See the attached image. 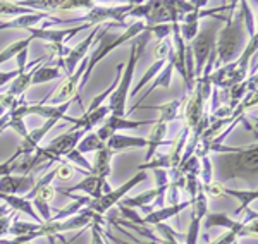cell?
I'll use <instances>...</instances> for the list:
<instances>
[{
	"instance_id": "cell-1",
	"label": "cell",
	"mask_w": 258,
	"mask_h": 244,
	"mask_svg": "<svg viewBox=\"0 0 258 244\" xmlns=\"http://www.w3.org/2000/svg\"><path fill=\"white\" fill-rule=\"evenodd\" d=\"M236 7H238V4L231 6L226 16V23L220 28L217 41H215V55H217L215 64H217V69L234 62L248 43V33L246 28H244L243 16H241V11L236 9Z\"/></svg>"
},
{
	"instance_id": "cell-2",
	"label": "cell",
	"mask_w": 258,
	"mask_h": 244,
	"mask_svg": "<svg viewBox=\"0 0 258 244\" xmlns=\"http://www.w3.org/2000/svg\"><path fill=\"white\" fill-rule=\"evenodd\" d=\"M114 26H120V24H114V23H109L105 24L103 28H100L97 38H95L93 45L95 47L90 50V55H88V65H86V71H85V76L81 79V85H86L93 72V69L97 67V64H100V60H103L110 52H114L115 48L122 47L124 43H127L129 40L133 38H138L141 33L145 31V23L143 21H136V23L129 24V26H122L126 28V31L122 35H112L110 33V28Z\"/></svg>"
},
{
	"instance_id": "cell-3",
	"label": "cell",
	"mask_w": 258,
	"mask_h": 244,
	"mask_svg": "<svg viewBox=\"0 0 258 244\" xmlns=\"http://www.w3.org/2000/svg\"><path fill=\"white\" fill-rule=\"evenodd\" d=\"M150 40V33L145 30L141 35L133 41L131 45V53H129V60L127 64L124 65L122 72H120L119 83L115 86V90L112 92L109 97V109H110V115H115V117H126V102H127V92L131 88L133 83V74H135L136 64L140 60V55H143L145 47H147Z\"/></svg>"
},
{
	"instance_id": "cell-4",
	"label": "cell",
	"mask_w": 258,
	"mask_h": 244,
	"mask_svg": "<svg viewBox=\"0 0 258 244\" xmlns=\"http://www.w3.org/2000/svg\"><path fill=\"white\" fill-rule=\"evenodd\" d=\"M256 144L251 146L238 148L232 153H219V171H220V183L231 179H244L255 181L256 179Z\"/></svg>"
},
{
	"instance_id": "cell-5",
	"label": "cell",
	"mask_w": 258,
	"mask_h": 244,
	"mask_svg": "<svg viewBox=\"0 0 258 244\" xmlns=\"http://www.w3.org/2000/svg\"><path fill=\"white\" fill-rule=\"evenodd\" d=\"M229 9H231V7H229ZM227 12L226 14L215 16L202 31H198L197 38L189 43L191 53H193V62H195V79L202 77L203 69H205V65H207V60L212 59V57L217 59V55H215V41H217V35H219L220 28H222V23L226 21Z\"/></svg>"
},
{
	"instance_id": "cell-6",
	"label": "cell",
	"mask_w": 258,
	"mask_h": 244,
	"mask_svg": "<svg viewBox=\"0 0 258 244\" xmlns=\"http://www.w3.org/2000/svg\"><path fill=\"white\" fill-rule=\"evenodd\" d=\"M147 172H138L135 177H131V179L127 181V183H124L122 186H119V188H115V189H112L110 193H107V194H103V196H100L98 200H91L90 201V205L86 206L88 210H91V212H95L97 215H105L107 212H109L110 208H114L115 205L120 203V200H122L126 194L131 191L133 188H135L136 184H140L141 181H145L147 179Z\"/></svg>"
},
{
	"instance_id": "cell-7",
	"label": "cell",
	"mask_w": 258,
	"mask_h": 244,
	"mask_svg": "<svg viewBox=\"0 0 258 244\" xmlns=\"http://www.w3.org/2000/svg\"><path fill=\"white\" fill-rule=\"evenodd\" d=\"M85 134L86 132L83 129H76V127H74V129H71L68 132H64V134L57 136L55 139H52L47 146H41L45 155H47L48 162H55V160L64 158L69 151L76 150L78 143H80V139Z\"/></svg>"
},
{
	"instance_id": "cell-8",
	"label": "cell",
	"mask_w": 258,
	"mask_h": 244,
	"mask_svg": "<svg viewBox=\"0 0 258 244\" xmlns=\"http://www.w3.org/2000/svg\"><path fill=\"white\" fill-rule=\"evenodd\" d=\"M189 203H191L189 206L193 208V212H191V222L188 227V232L182 235V239H184V244H197L200 227H202V220L207 215V212H209V196H207L205 191H203L202 183L198 186L197 196H195Z\"/></svg>"
},
{
	"instance_id": "cell-9",
	"label": "cell",
	"mask_w": 258,
	"mask_h": 244,
	"mask_svg": "<svg viewBox=\"0 0 258 244\" xmlns=\"http://www.w3.org/2000/svg\"><path fill=\"white\" fill-rule=\"evenodd\" d=\"M100 28L102 26H93V30H91L90 35L86 36L83 41H80L76 47L71 48L69 53L66 55V59L62 60V67L66 69V74H68V76H71V74L76 71L78 65H80L81 62L88 57V52L91 50V47H93V41H95V38H97Z\"/></svg>"
},
{
	"instance_id": "cell-10",
	"label": "cell",
	"mask_w": 258,
	"mask_h": 244,
	"mask_svg": "<svg viewBox=\"0 0 258 244\" xmlns=\"http://www.w3.org/2000/svg\"><path fill=\"white\" fill-rule=\"evenodd\" d=\"M91 28L90 24H78V26H73V28H68V30H48V28H43V26H38V28H31L30 31V36L33 38H40L43 41H47L48 45H66V41L71 40L73 36H76L78 33L83 31V30H88Z\"/></svg>"
},
{
	"instance_id": "cell-11",
	"label": "cell",
	"mask_w": 258,
	"mask_h": 244,
	"mask_svg": "<svg viewBox=\"0 0 258 244\" xmlns=\"http://www.w3.org/2000/svg\"><path fill=\"white\" fill-rule=\"evenodd\" d=\"M35 184L36 177L33 174H28V176H4L0 177V193L24 198L35 188Z\"/></svg>"
},
{
	"instance_id": "cell-12",
	"label": "cell",
	"mask_w": 258,
	"mask_h": 244,
	"mask_svg": "<svg viewBox=\"0 0 258 244\" xmlns=\"http://www.w3.org/2000/svg\"><path fill=\"white\" fill-rule=\"evenodd\" d=\"M148 124H155V121H131L126 117H115V115H109L105 119V122L100 126V129L95 132L98 136V139L102 143H107V139L112 134H115L120 129H138L141 126H148Z\"/></svg>"
},
{
	"instance_id": "cell-13",
	"label": "cell",
	"mask_w": 258,
	"mask_h": 244,
	"mask_svg": "<svg viewBox=\"0 0 258 244\" xmlns=\"http://www.w3.org/2000/svg\"><path fill=\"white\" fill-rule=\"evenodd\" d=\"M205 98L197 86L193 88V92H189L186 102H182V105H184V127H188L189 131L195 129L198 122L202 121L203 114H205Z\"/></svg>"
},
{
	"instance_id": "cell-14",
	"label": "cell",
	"mask_w": 258,
	"mask_h": 244,
	"mask_svg": "<svg viewBox=\"0 0 258 244\" xmlns=\"http://www.w3.org/2000/svg\"><path fill=\"white\" fill-rule=\"evenodd\" d=\"M189 205H191L189 201H181V203H177V205H169V206H164V208H160V210H153V212H150L148 215H145V217H140V220L136 225L148 227V225L162 224V222L176 217V215L179 212H182L184 208H189Z\"/></svg>"
},
{
	"instance_id": "cell-15",
	"label": "cell",
	"mask_w": 258,
	"mask_h": 244,
	"mask_svg": "<svg viewBox=\"0 0 258 244\" xmlns=\"http://www.w3.org/2000/svg\"><path fill=\"white\" fill-rule=\"evenodd\" d=\"M109 115H110V109L105 105H102V107H98L97 110H93V112H85L83 117H80V119H76V117H64V119L69 122H73L76 129H83L85 132H90L95 126L105 122V119L109 117Z\"/></svg>"
},
{
	"instance_id": "cell-16",
	"label": "cell",
	"mask_w": 258,
	"mask_h": 244,
	"mask_svg": "<svg viewBox=\"0 0 258 244\" xmlns=\"http://www.w3.org/2000/svg\"><path fill=\"white\" fill-rule=\"evenodd\" d=\"M105 184H107V179H102V177H98V176L88 174L81 183H78L76 186H73V188L66 189V191H62V193L69 196V194H73L74 191H85L86 196L91 198V200H98L100 196H103V186Z\"/></svg>"
},
{
	"instance_id": "cell-17",
	"label": "cell",
	"mask_w": 258,
	"mask_h": 244,
	"mask_svg": "<svg viewBox=\"0 0 258 244\" xmlns=\"http://www.w3.org/2000/svg\"><path fill=\"white\" fill-rule=\"evenodd\" d=\"M105 146L112 153H119L124 150H135V148H147L148 139L138 138V136H126V134H112L107 139Z\"/></svg>"
},
{
	"instance_id": "cell-18",
	"label": "cell",
	"mask_w": 258,
	"mask_h": 244,
	"mask_svg": "<svg viewBox=\"0 0 258 244\" xmlns=\"http://www.w3.org/2000/svg\"><path fill=\"white\" fill-rule=\"evenodd\" d=\"M50 14L45 12H33L28 16H21V18H14L11 21H2L0 23V31L2 30H31V28H38L41 21H47Z\"/></svg>"
},
{
	"instance_id": "cell-19",
	"label": "cell",
	"mask_w": 258,
	"mask_h": 244,
	"mask_svg": "<svg viewBox=\"0 0 258 244\" xmlns=\"http://www.w3.org/2000/svg\"><path fill=\"white\" fill-rule=\"evenodd\" d=\"M60 119H48L47 122L43 124V126H40L38 129L28 132V136L23 139V143H21V146L18 148V151L21 153H35L36 148L40 146V141L47 136V132L52 129L53 126H55L57 122H59Z\"/></svg>"
},
{
	"instance_id": "cell-20",
	"label": "cell",
	"mask_w": 258,
	"mask_h": 244,
	"mask_svg": "<svg viewBox=\"0 0 258 244\" xmlns=\"http://www.w3.org/2000/svg\"><path fill=\"white\" fill-rule=\"evenodd\" d=\"M112 156H114V153L107 146L98 150L97 155H95V162L91 165V174L102 177V179H107L112 172Z\"/></svg>"
},
{
	"instance_id": "cell-21",
	"label": "cell",
	"mask_w": 258,
	"mask_h": 244,
	"mask_svg": "<svg viewBox=\"0 0 258 244\" xmlns=\"http://www.w3.org/2000/svg\"><path fill=\"white\" fill-rule=\"evenodd\" d=\"M90 201H91V198H88V196H86V194H85V196H78V198H74L73 203H69L68 206H64V208L57 210L55 215H52V217H50V220H52V222H60V220H66V218H69V217H73V215L80 213L83 208H86V206L90 205Z\"/></svg>"
},
{
	"instance_id": "cell-22",
	"label": "cell",
	"mask_w": 258,
	"mask_h": 244,
	"mask_svg": "<svg viewBox=\"0 0 258 244\" xmlns=\"http://www.w3.org/2000/svg\"><path fill=\"white\" fill-rule=\"evenodd\" d=\"M153 126L155 127H153L152 134H150V138H148V146H147L148 150H147V155H145V162H150V160L155 156L157 148L164 143V136H165V132H167V124L157 121Z\"/></svg>"
},
{
	"instance_id": "cell-23",
	"label": "cell",
	"mask_w": 258,
	"mask_h": 244,
	"mask_svg": "<svg viewBox=\"0 0 258 244\" xmlns=\"http://www.w3.org/2000/svg\"><path fill=\"white\" fill-rule=\"evenodd\" d=\"M33 40H35L33 36H26V38L18 40V41H14L12 45H9L6 50L0 52V64H6V62H9L11 59L18 57L23 50H28V47H30V43Z\"/></svg>"
},
{
	"instance_id": "cell-24",
	"label": "cell",
	"mask_w": 258,
	"mask_h": 244,
	"mask_svg": "<svg viewBox=\"0 0 258 244\" xmlns=\"http://www.w3.org/2000/svg\"><path fill=\"white\" fill-rule=\"evenodd\" d=\"M224 194H229V196H234L238 198L241 201V206L239 208H236V215H239L241 212H244V210L249 208V205H251V201L256 200L258 193L256 189H248V191H236V189H229V188H224Z\"/></svg>"
},
{
	"instance_id": "cell-25",
	"label": "cell",
	"mask_w": 258,
	"mask_h": 244,
	"mask_svg": "<svg viewBox=\"0 0 258 244\" xmlns=\"http://www.w3.org/2000/svg\"><path fill=\"white\" fill-rule=\"evenodd\" d=\"M182 107V102L181 100H174L170 103H165V105H155V107H150V109H157L160 112V117H159V122H164V124H169L170 121L177 117L179 110Z\"/></svg>"
},
{
	"instance_id": "cell-26",
	"label": "cell",
	"mask_w": 258,
	"mask_h": 244,
	"mask_svg": "<svg viewBox=\"0 0 258 244\" xmlns=\"http://www.w3.org/2000/svg\"><path fill=\"white\" fill-rule=\"evenodd\" d=\"M103 146H105V143H102L98 139V136L95 134V132H91V134L83 136V138L80 139V143H78L76 150L80 151L81 155H85V153H90V151L97 153L98 150H102Z\"/></svg>"
},
{
	"instance_id": "cell-27",
	"label": "cell",
	"mask_w": 258,
	"mask_h": 244,
	"mask_svg": "<svg viewBox=\"0 0 258 244\" xmlns=\"http://www.w3.org/2000/svg\"><path fill=\"white\" fill-rule=\"evenodd\" d=\"M165 62H167V60H155V64L150 65L148 71L145 72L143 79H141V81L138 83V85H136L135 88H133V92H131V97H133V98L138 97V93L141 92V88H143V86L147 85V83H150V81L155 79V76L162 71V67H164V65H165Z\"/></svg>"
},
{
	"instance_id": "cell-28",
	"label": "cell",
	"mask_w": 258,
	"mask_h": 244,
	"mask_svg": "<svg viewBox=\"0 0 258 244\" xmlns=\"http://www.w3.org/2000/svg\"><path fill=\"white\" fill-rule=\"evenodd\" d=\"M60 77V69L59 67H36L35 74L31 77V86L35 85H41V83H48Z\"/></svg>"
},
{
	"instance_id": "cell-29",
	"label": "cell",
	"mask_w": 258,
	"mask_h": 244,
	"mask_svg": "<svg viewBox=\"0 0 258 244\" xmlns=\"http://www.w3.org/2000/svg\"><path fill=\"white\" fill-rule=\"evenodd\" d=\"M36 11H31V9H26V7H21L19 4H14V2H0V18H21V16H28V14H33Z\"/></svg>"
},
{
	"instance_id": "cell-30",
	"label": "cell",
	"mask_w": 258,
	"mask_h": 244,
	"mask_svg": "<svg viewBox=\"0 0 258 244\" xmlns=\"http://www.w3.org/2000/svg\"><path fill=\"white\" fill-rule=\"evenodd\" d=\"M150 35H155L157 40H165L169 36H172V24L165 23V24H155V26H147L145 28Z\"/></svg>"
},
{
	"instance_id": "cell-31",
	"label": "cell",
	"mask_w": 258,
	"mask_h": 244,
	"mask_svg": "<svg viewBox=\"0 0 258 244\" xmlns=\"http://www.w3.org/2000/svg\"><path fill=\"white\" fill-rule=\"evenodd\" d=\"M172 50H174V47H172L170 38L160 40L159 43L155 45V60H167Z\"/></svg>"
},
{
	"instance_id": "cell-32",
	"label": "cell",
	"mask_w": 258,
	"mask_h": 244,
	"mask_svg": "<svg viewBox=\"0 0 258 244\" xmlns=\"http://www.w3.org/2000/svg\"><path fill=\"white\" fill-rule=\"evenodd\" d=\"M78 169L74 167V165H71L68 162H62L59 164V167H55V179H59V181H69L71 177L74 176V172H76Z\"/></svg>"
},
{
	"instance_id": "cell-33",
	"label": "cell",
	"mask_w": 258,
	"mask_h": 244,
	"mask_svg": "<svg viewBox=\"0 0 258 244\" xmlns=\"http://www.w3.org/2000/svg\"><path fill=\"white\" fill-rule=\"evenodd\" d=\"M224 188H226L224 183H220V181H212L207 188H203V191H205L207 196L220 198V196H224Z\"/></svg>"
},
{
	"instance_id": "cell-34",
	"label": "cell",
	"mask_w": 258,
	"mask_h": 244,
	"mask_svg": "<svg viewBox=\"0 0 258 244\" xmlns=\"http://www.w3.org/2000/svg\"><path fill=\"white\" fill-rule=\"evenodd\" d=\"M239 239V232L238 230H227V232H224L220 237H217L215 241H212L209 244H232L236 242Z\"/></svg>"
},
{
	"instance_id": "cell-35",
	"label": "cell",
	"mask_w": 258,
	"mask_h": 244,
	"mask_svg": "<svg viewBox=\"0 0 258 244\" xmlns=\"http://www.w3.org/2000/svg\"><path fill=\"white\" fill-rule=\"evenodd\" d=\"M103 235H105V239L109 242H115V244H126V242H122L120 241V239H117V237H114V235H112L109 230H103ZM129 244V242H127ZM136 244H159V242H136Z\"/></svg>"
},
{
	"instance_id": "cell-36",
	"label": "cell",
	"mask_w": 258,
	"mask_h": 244,
	"mask_svg": "<svg viewBox=\"0 0 258 244\" xmlns=\"http://www.w3.org/2000/svg\"><path fill=\"white\" fill-rule=\"evenodd\" d=\"M11 212H14V210H12L9 205H6V203H4V205H0V218H2V217H6V215H9Z\"/></svg>"
},
{
	"instance_id": "cell-37",
	"label": "cell",
	"mask_w": 258,
	"mask_h": 244,
	"mask_svg": "<svg viewBox=\"0 0 258 244\" xmlns=\"http://www.w3.org/2000/svg\"><path fill=\"white\" fill-rule=\"evenodd\" d=\"M105 241H107V239H105ZM105 244H112V242H105Z\"/></svg>"
},
{
	"instance_id": "cell-38",
	"label": "cell",
	"mask_w": 258,
	"mask_h": 244,
	"mask_svg": "<svg viewBox=\"0 0 258 244\" xmlns=\"http://www.w3.org/2000/svg\"><path fill=\"white\" fill-rule=\"evenodd\" d=\"M232 244H238V241H236V242H232Z\"/></svg>"
}]
</instances>
